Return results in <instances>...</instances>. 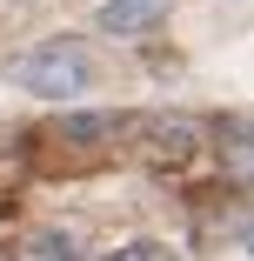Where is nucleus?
I'll return each instance as SVG.
<instances>
[{"label":"nucleus","instance_id":"obj_5","mask_svg":"<svg viewBox=\"0 0 254 261\" xmlns=\"http://www.w3.org/2000/svg\"><path fill=\"white\" fill-rule=\"evenodd\" d=\"M34 254L40 261H80V241L74 234H34Z\"/></svg>","mask_w":254,"mask_h":261},{"label":"nucleus","instance_id":"obj_2","mask_svg":"<svg viewBox=\"0 0 254 261\" xmlns=\"http://www.w3.org/2000/svg\"><path fill=\"white\" fill-rule=\"evenodd\" d=\"M127 134H134V161L147 174H181L201 154V121L187 114H147V121H127Z\"/></svg>","mask_w":254,"mask_h":261},{"label":"nucleus","instance_id":"obj_4","mask_svg":"<svg viewBox=\"0 0 254 261\" xmlns=\"http://www.w3.org/2000/svg\"><path fill=\"white\" fill-rule=\"evenodd\" d=\"M127 134V114L107 108V114H61V141L74 147H100V141H121Z\"/></svg>","mask_w":254,"mask_h":261},{"label":"nucleus","instance_id":"obj_1","mask_svg":"<svg viewBox=\"0 0 254 261\" xmlns=\"http://www.w3.org/2000/svg\"><path fill=\"white\" fill-rule=\"evenodd\" d=\"M14 81H20L34 100H74V94H87V81H94V54H87V40L54 34V40L27 47V54L14 61Z\"/></svg>","mask_w":254,"mask_h":261},{"label":"nucleus","instance_id":"obj_3","mask_svg":"<svg viewBox=\"0 0 254 261\" xmlns=\"http://www.w3.org/2000/svg\"><path fill=\"white\" fill-rule=\"evenodd\" d=\"M167 14H174V0H100V7H94V27L134 40V34H147V27H161Z\"/></svg>","mask_w":254,"mask_h":261},{"label":"nucleus","instance_id":"obj_6","mask_svg":"<svg viewBox=\"0 0 254 261\" xmlns=\"http://www.w3.org/2000/svg\"><path fill=\"white\" fill-rule=\"evenodd\" d=\"M107 261H174V248H161V241H121Z\"/></svg>","mask_w":254,"mask_h":261}]
</instances>
